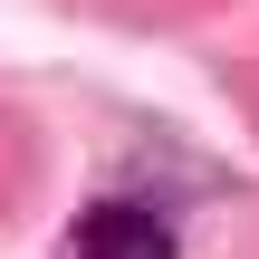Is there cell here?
Returning <instances> with one entry per match:
<instances>
[{"instance_id": "cell-2", "label": "cell", "mask_w": 259, "mask_h": 259, "mask_svg": "<svg viewBox=\"0 0 259 259\" xmlns=\"http://www.w3.org/2000/svg\"><path fill=\"white\" fill-rule=\"evenodd\" d=\"M67 259H77V250H67Z\"/></svg>"}, {"instance_id": "cell-1", "label": "cell", "mask_w": 259, "mask_h": 259, "mask_svg": "<svg viewBox=\"0 0 259 259\" xmlns=\"http://www.w3.org/2000/svg\"><path fill=\"white\" fill-rule=\"evenodd\" d=\"M67 250L77 259H183L173 250V221L144 211V202H96V211L67 231Z\"/></svg>"}]
</instances>
